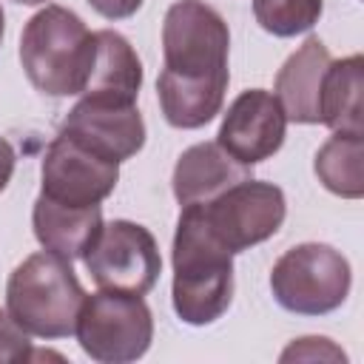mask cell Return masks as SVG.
I'll return each mask as SVG.
<instances>
[{"label": "cell", "mask_w": 364, "mask_h": 364, "mask_svg": "<svg viewBox=\"0 0 364 364\" xmlns=\"http://www.w3.org/2000/svg\"><path fill=\"white\" fill-rule=\"evenodd\" d=\"M20 63L40 94H82L94 68V31L71 9L48 3L20 34Z\"/></svg>", "instance_id": "3957f363"}, {"label": "cell", "mask_w": 364, "mask_h": 364, "mask_svg": "<svg viewBox=\"0 0 364 364\" xmlns=\"http://www.w3.org/2000/svg\"><path fill=\"white\" fill-rule=\"evenodd\" d=\"M142 88V63L134 46L111 28L94 31V68L82 97H102L119 102H136Z\"/></svg>", "instance_id": "9a60e30c"}, {"label": "cell", "mask_w": 364, "mask_h": 364, "mask_svg": "<svg viewBox=\"0 0 364 364\" xmlns=\"http://www.w3.org/2000/svg\"><path fill=\"white\" fill-rule=\"evenodd\" d=\"M88 6L105 20H125L139 11L142 0H88Z\"/></svg>", "instance_id": "44dd1931"}, {"label": "cell", "mask_w": 364, "mask_h": 364, "mask_svg": "<svg viewBox=\"0 0 364 364\" xmlns=\"http://www.w3.org/2000/svg\"><path fill=\"white\" fill-rule=\"evenodd\" d=\"M14 3H23V6H40V3H46V0H14Z\"/></svg>", "instance_id": "cb8c5ba5"}, {"label": "cell", "mask_w": 364, "mask_h": 364, "mask_svg": "<svg viewBox=\"0 0 364 364\" xmlns=\"http://www.w3.org/2000/svg\"><path fill=\"white\" fill-rule=\"evenodd\" d=\"M3 34H6V17H3V9H0V43H3Z\"/></svg>", "instance_id": "603a6c76"}, {"label": "cell", "mask_w": 364, "mask_h": 364, "mask_svg": "<svg viewBox=\"0 0 364 364\" xmlns=\"http://www.w3.org/2000/svg\"><path fill=\"white\" fill-rule=\"evenodd\" d=\"M287 131V117L276 100V94L264 88L242 91L225 111L216 142L242 165L253 168L270 159Z\"/></svg>", "instance_id": "8fae6325"}, {"label": "cell", "mask_w": 364, "mask_h": 364, "mask_svg": "<svg viewBox=\"0 0 364 364\" xmlns=\"http://www.w3.org/2000/svg\"><path fill=\"white\" fill-rule=\"evenodd\" d=\"M173 310L191 327L222 318L233 301V253L210 233L202 205H182L173 247Z\"/></svg>", "instance_id": "7a4b0ae2"}, {"label": "cell", "mask_w": 364, "mask_h": 364, "mask_svg": "<svg viewBox=\"0 0 364 364\" xmlns=\"http://www.w3.org/2000/svg\"><path fill=\"white\" fill-rule=\"evenodd\" d=\"M85 290L71 262L40 250L23 259L6 282V313L37 338H65L77 327Z\"/></svg>", "instance_id": "277c9868"}, {"label": "cell", "mask_w": 364, "mask_h": 364, "mask_svg": "<svg viewBox=\"0 0 364 364\" xmlns=\"http://www.w3.org/2000/svg\"><path fill=\"white\" fill-rule=\"evenodd\" d=\"M230 31L222 14L202 0H176L162 20V71L156 97L171 128L208 125L225 105Z\"/></svg>", "instance_id": "6da1fadb"}, {"label": "cell", "mask_w": 364, "mask_h": 364, "mask_svg": "<svg viewBox=\"0 0 364 364\" xmlns=\"http://www.w3.org/2000/svg\"><path fill=\"white\" fill-rule=\"evenodd\" d=\"M60 134L111 162L136 156L145 145V122L136 102L82 97L60 125Z\"/></svg>", "instance_id": "30bf717a"}, {"label": "cell", "mask_w": 364, "mask_h": 364, "mask_svg": "<svg viewBox=\"0 0 364 364\" xmlns=\"http://www.w3.org/2000/svg\"><path fill=\"white\" fill-rule=\"evenodd\" d=\"M74 336L88 358L100 364H128L148 353L154 316L142 296L100 290L82 299Z\"/></svg>", "instance_id": "8992f818"}, {"label": "cell", "mask_w": 364, "mask_h": 364, "mask_svg": "<svg viewBox=\"0 0 364 364\" xmlns=\"http://www.w3.org/2000/svg\"><path fill=\"white\" fill-rule=\"evenodd\" d=\"M40 179L43 196L71 208H91L114 193L119 182V165L82 148L65 134H57L46 148Z\"/></svg>", "instance_id": "9c48e42d"}, {"label": "cell", "mask_w": 364, "mask_h": 364, "mask_svg": "<svg viewBox=\"0 0 364 364\" xmlns=\"http://www.w3.org/2000/svg\"><path fill=\"white\" fill-rule=\"evenodd\" d=\"M31 228L37 242L46 250L74 262V259H82L91 242L97 239L102 228V208L100 205L71 208L40 193L31 208Z\"/></svg>", "instance_id": "5bb4252c"}, {"label": "cell", "mask_w": 364, "mask_h": 364, "mask_svg": "<svg viewBox=\"0 0 364 364\" xmlns=\"http://www.w3.org/2000/svg\"><path fill=\"white\" fill-rule=\"evenodd\" d=\"M324 11V0H253L256 23L273 37L310 31Z\"/></svg>", "instance_id": "ac0fdd59"}, {"label": "cell", "mask_w": 364, "mask_h": 364, "mask_svg": "<svg viewBox=\"0 0 364 364\" xmlns=\"http://www.w3.org/2000/svg\"><path fill=\"white\" fill-rule=\"evenodd\" d=\"M316 361V358H330V361H344V353L324 336H304L296 338L284 353L282 361Z\"/></svg>", "instance_id": "ffe728a7"}, {"label": "cell", "mask_w": 364, "mask_h": 364, "mask_svg": "<svg viewBox=\"0 0 364 364\" xmlns=\"http://www.w3.org/2000/svg\"><path fill=\"white\" fill-rule=\"evenodd\" d=\"M361 94H364V57L350 54L333 60L318 97V122L341 134H364L361 128Z\"/></svg>", "instance_id": "2e32d148"}, {"label": "cell", "mask_w": 364, "mask_h": 364, "mask_svg": "<svg viewBox=\"0 0 364 364\" xmlns=\"http://www.w3.org/2000/svg\"><path fill=\"white\" fill-rule=\"evenodd\" d=\"M333 57L318 37H307L276 74V100L287 122L318 125L321 82Z\"/></svg>", "instance_id": "7c38bea8"}, {"label": "cell", "mask_w": 364, "mask_h": 364, "mask_svg": "<svg viewBox=\"0 0 364 364\" xmlns=\"http://www.w3.org/2000/svg\"><path fill=\"white\" fill-rule=\"evenodd\" d=\"M353 284L350 262L341 250L304 242L284 250L270 270V293L279 307L296 316H327L347 301Z\"/></svg>", "instance_id": "5b68a950"}, {"label": "cell", "mask_w": 364, "mask_h": 364, "mask_svg": "<svg viewBox=\"0 0 364 364\" xmlns=\"http://www.w3.org/2000/svg\"><path fill=\"white\" fill-rule=\"evenodd\" d=\"M361 159H364V134L333 131V136L316 151L313 171L330 193L341 199H361L364 196Z\"/></svg>", "instance_id": "e0dca14e"}, {"label": "cell", "mask_w": 364, "mask_h": 364, "mask_svg": "<svg viewBox=\"0 0 364 364\" xmlns=\"http://www.w3.org/2000/svg\"><path fill=\"white\" fill-rule=\"evenodd\" d=\"M11 173H14V148L0 136V191H6Z\"/></svg>", "instance_id": "7402d4cb"}, {"label": "cell", "mask_w": 364, "mask_h": 364, "mask_svg": "<svg viewBox=\"0 0 364 364\" xmlns=\"http://www.w3.org/2000/svg\"><path fill=\"white\" fill-rule=\"evenodd\" d=\"M28 358H34L28 333L17 327L6 310H0V361L11 364V361H28Z\"/></svg>", "instance_id": "d6986e66"}, {"label": "cell", "mask_w": 364, "mask_h": 364, "mask_svg": "<svg viewBox=\"0 0 364 364\" xmlns=\"http://www.w3.org/2000/svg\"><path fill=\"white\" fill-rule=\"evenodd\" d=\"M82 262L100 290L128 296H145L162 273V256L154 233L131 219L102 222Z\"/></svg>", "instance_id": "52a82bcc"}, {"label": "cell", "mask_w": 364, "mask_h": 364, "mask_svg": "<svg viewBox=\"0 0 364 364\" xmlns=\"http://www.w3.org/2000/svg\"><path fill=\"white\" fill-rule=\"evenodd\" d=\"M242 179H250L247 165L236 162L219 142H196L176 159L171 185L179 205H202Z\"/></svg>", "instance_id": "4fadbf2b"}, {"label": "cell", "mask_w": 364, "mask_h": 364, "mask_svg": "<svg viewBox=\"0 0 364 364\" xmlns=\"http://www.w3.org/2000/svg\"><path fill=\"white\" fill-rule=\"evenodd\" d=\"M202 216L210 233L230 253H242L253 245H262L282 228L287 202L279 185L250 176L230 185L216 199L202 202Z\"/></svg>", "instance_id": "ba28073f"}]
</instances>
